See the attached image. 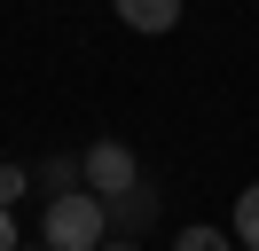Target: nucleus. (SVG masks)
Segmentation results:
<instances>
[{
  "label": "nucleus",
  "mask_w": 259,
  "mask_h": 251,
  "mask_svg": "<svg viewBox=\"0 0 259 251\" xmlns=\"http://www.w3.org/2000/svg\"><path fill=\"white\" fill-rule=\"evenodd\" d=\"M39 243L48 251H102L110 243V204L95 188H55L39 212Z\"/></svg>",
  "instance_id": "nucleus-1"
},
{
  "label": "nucleus",
  "mask_w": 259,
  "mask_h": 251,
  "mask_svg": "<svg viewBox=\"0 0 259 251\" xmlns=\"http://www.w3.org/2000/svg\"><path fill=\"white\" fill-rule=\"evenodd\" d=\"M79 165H87V188H95L102 204H118V196H134V188H142V165H134L126 141H95Z\"/></svg>",
  "instance_id": "nucleus-2"
},
{
  "label": "nucleus",
  "mask_w": 259,
  "mask_h": 251,
  "mask_svg": "<svg viewBox=\"0 0 259 251\" xmlns=\"http://www.w3.org/2000/svg\"><path fill=\"white\" fill-rule=\"evenodd\" d=\"M110 8H118V24H126V31H149V39L181 24V0H110Z\"/></svg>",
  "instance_id": "nucleus-3"
},
{
  "label": "nucleus",
  "mask_w": 259,
  "mask_h": 251,
  "mask_svg": "<svg viewBox=\"0 0 259 251\" xmlns=\"http://www.w3.org/2000/svg\"><path fill=\"white\" fill-rule=\"evenodd\" d=\"M236 243H243V251H259V181L236 196Z\"/></svg>",
  "instance_id": "nucleus-4"
},
{
  "label": "nucleus",
  "mask_w": 259,
  "mask_h": 251,
  "mask_svg": "<svg viewBox=\"0 0 259 251\" xmlns=\"http://www.w3.org/2000/svg\"><path fill=\"white\" fill-rule=\"evenodd\" d=\"M173 251H236V243H228L220 228H181V235H173Z\"/></svg>",
  "instance_id": "nucleus-5"
},
{
  "label": "nucleus",
  "mask_w": 259,
  "mask_h": 251,
  "mask_svg": "<svg viewBox=\"0 0 259 251\" xmlns=\"http://www.w3.org/2000/svg\"><path fill=\"white\" fill-rule=\"evenodd\" d=\"M149 204H157V196H149V188H134V196H118V204H110V220H142Z\"/></svg>",
  "instance_id": "nucleus-6"
},
{
  "label": "nucleus",
  "mask_w": 259,
  "mask_h": 251,
  "mask_svg": "<svg viewBox=\"0 0 259 251\" xmlns=\"http://www.w3.org/2000/svg\"><path fill=\"white\" fill-rule=\"evenodd\" d=\"M24 188H32V181H24V165H0V204H16Z\"/></svg>",
  "instance_id": "nucleus-7"
},
{
  "label": "nucleus",
  "mask_w": 259,
  "mask_h": 251,
  "mask_svg": "<svg viewBox=\"0 0 259 251\" xmlns=\"http://www.w3.org/2000/svg\"><path fill=\"white\" fill-rule=\"evenodd\" d=\"M0 251H24V243H16V220H8V204H0Z\"/></svg>",
  "instance_id": "nucleus-8"
},
{
  "label": "nucleus",
  "mask_w": 259,
  "mask_h": 251,
  "mask_svg": "<svg viewBox=\"0 0 259 251\" xmlns=\"http://www.w3.org/2000/svg\"><path fill=\"white\" fill-rule=\"evenodd\" d=\"M102 251H142V243H126V235H110V243H102Z\"/></svg>",
  "instance_id": "nucleus-9"
},
{
  "label": "nucleus",
  "mask_w": 259,
  "mask_h": 251,
  "mask_svg": "<svg viewBox=\"0 0 259 251\" xmlns=\"http://www.w3.org/2000/svg\"><path fill=\"white\" fill-rule=\"evenodd\" d=\"M39 251H48V243H39Z\"/></svg>",
  "instance_id": "nucleus-10"
}]
</instances>
